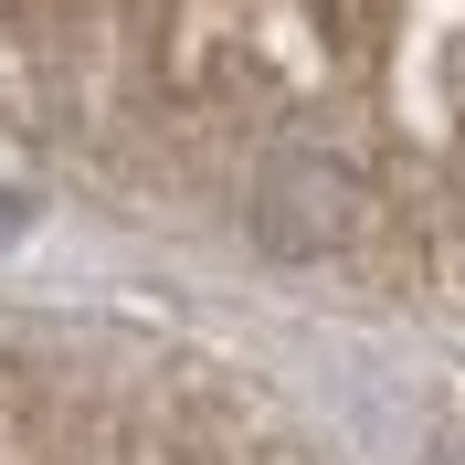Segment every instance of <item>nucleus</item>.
<instances>
[{
	"instance_id": "obj_1",
	"label": "nucleus",
	"mask_w": 465,
	"mask_h": 465,
	"mask_svg": "<svg viewBox=\"0 0 465 465\" xmlns=\"http://www.w3.org/2000/svg\"><path fill=\"white\" fill-rule=\"evenodd\" d=\"M0 223H11V202H0Z\"/></svg>"
}]
</instances>
